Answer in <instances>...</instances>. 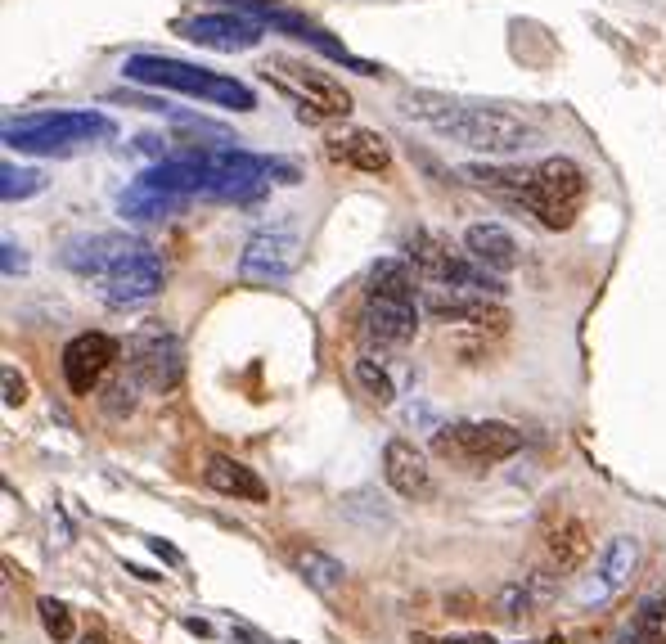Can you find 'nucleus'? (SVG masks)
I'll list each match as a JSON object with an SVG mask.
<instances>
[{
    "label": "nucleus",
    "instance_id": "nucleus-1",
    "mask_svg": "<svg viewBox=\"0 0 666 644\" xmlns=\"http://www.w3.org/2000/svg\"><path fill=\"white\" fill-rule=\"evenodd\" d=\"M396 104L410 122H423L441 140H455L477 154H518L536 140V127L522 113H509L500 104H464L437 91H405Z\"/></svg>",
    "mask_w": 666,
    "mask_h": 644
},
{
    "label": "nucleus",
    "instance_id": "nucleus-2",
    "mask_svg": "<svg viewBox=\"0 0 666 644\" xmlns=\"http://www.w3.org/2000/svg\"><path fill=\"white\" fill-rule=\"evenodd\" d=\"M419 289H414V275L401 257H383L374 262L365 284V307H360V338H365L369 352H392L405 347L419 329Z\"/></svg>",
    "mask_w": 666,
    "mask_h": 644
},
{
    "label": "nucleus",
    "instance_id": "nucleus-3",
    "mask_svg": "<svg viewBox=\"0 0 666 644\" xmlns=\"http://www.w3.org/2000/svg\"><path fill=\"white\" fill-rule=\"evenodd\" d=\"M122 77H126V82H135V86L176 91V95H189V100L221 104V109H234V113L257 109V91H252L248 82L225 77V73H212V68L185 64V59H171V55H131L122 64Z\"/></svg>",
    "mask_w": 666,
    "mask_h": 644
},
{
    "label": "nucleus",
    "instance_id": "nucleus-4",
    "mask_svg": "<svg viewBox=\"0 0 666 644\" xmlns=\"http://www.w3.org/2000/svg\"><path fill=\"white\" fill-rule=\"evenodd\" d=\"M117 136V122L95 109H63V113H27L5 122V145L18 154H72L81 145Z\"/></svg>",
    "mask_w": 666,
    "mask_h": 644
},
{
    "label": "nucleus",
    "instance_id": "nucleus-5",
    "mask_svg": "<svg viewBox=\"0 0 666 644\" xmlns=\"http://www.w3.org/2000/svg\"><path fill=\"white\" fill-rule=\"evenodd\" d=\"M261 77L275 82L288 100L297 104V118L302 122H324V118H347L351 113V95L342 82H333L329 73H320L315 64L297 55H270L261 64Z\"/></svg>",
    "mask_w": 666,
    "mask_h": 644
},
{
    "label": "nucleus",
    "instance_id": "nucleus-6",
    "mask_svg": "<svg viewBox=\"0 0 666 644\" xmlns=\"http://www.w3.org/2000/svg\"><path fill=\"white\" fill-rule=\"evenodd\" d=\"M585 194H590V181H585V167L576 158H545L540 167H531V185L522 208L540 221L545 230H567L585 208Z\"/></svg>",
    "mask_w": 666,
    "mask_h": 644
},
{
    "label": "nucleus",
    "instance_id": "nucleus-7",
    "mask_svg": "<svg viewBox=\"0 0 666 644\" xmlns=\"http://www.w3.org/2000/svg\"><path fill=\"white\" fill-rule=\"evenodd\" d=\"M432 451H437L441 460L459 464V469L477 473V469H491V464L518 455L522 433L513 424H500V419H464V424L437 428V433H432Z\"/></svg>",
    "mask_w": 666,
    "mask_h": 644
},
{
    "label": "nucleus",
    "instance_id": "nucleus-8",
    "mask_svg": "<svg viewBox=\"0 0 666 644\" xmlns=\"http://www.w3.org/2000/svg\"><path fill=\"white\" fill-rule=\"evenodd\" d=\"M410 262H414V271L423 275V284L464 289V293H491V298H500V293H504V275L477 266L468 253H455L446 239L428 235V230H419V235L410 239Z\"/></svg>",
    "mask_w": 666,
    "mask_h": 644
},
{
    "label": "nucleus",
    "instance_id": "nucleus-9",
    "mask_svg": "<svg viewBox=\"0 0 666 644\" xmlns=\"http://www.w3.org/2000/svg\"><path fill=\"white\" fill-rule=\"evenodd\" d=\"M126 374L149 392H171L185 379V347L162 320L140 325L126 338Z\"/></svg>",
    "mask_w": 666,
    "mask_h": 644
},
{
    "label": "nucleus",
    "instance_id": "nucleus-10",
    "mask_svg": "<svg viewBox=\"0 0 666 644\" xmlns=\"http://www.w3.org/2000/svg\"><path fill=\"white\" fill-rule=\"evenodd\" d=\"M162 280H167V271H162V257L153 253L149 244H135L131 253L122 257V262L113 266V271L99 280V298L108 302V307H144V302H153L162 293Z\"/></svg>",
    "mask_w": 666,
    "mask_h": 644
},
{
    "label": "nucleus",
    "instance_id": "nucleus-11",
    "mask_svg": "<svg viewBox=\"0 0 666 644\" xmlns=\"http://www.w3.org/2000/svg\"><path fill=\"white\" fill-rule=\"evenodd\" d=\"M419 302L428 316L446 320V325H464L473 334H504L509 329V311L491 302L486 293H464V289H441V284H423Z\"/></svg>",
    "mask_w": 666,
    "mask_h": 644
},
{
    "label": "nucleus",
    "instance_id": "nucleus-12",
    "mask_svg": "<svg viewBox=\"0 0 666 644\" xmlns=\"http://www.w3.org/2000/svg\"><path fill=\"white\" fill-rule=\"evenodd\" d=\"M302 262V244L284 230H261V235L248 239L239 257V280L243 284H284L288 275Z\"/></svg>",
    "mask_w": 666,
    "mask_h": 644
},
{
    "label": "nucleus",
    "instance_id": "nucleus-13",
    "mask_svg": "<svg viewBox=\"0 0 666 644\" xmlns=\"http://www.w3.org/2000/svg\"><path fill=\"white\" fill-rule=\"evenodd\" d=\"M117 352H122L117 338L99 334V329L72 338V343L63 347V383H68L72 397H90V392L104 383V374L113 370Z\"/></svg>",
    "mask_w": 666,
    "mask_h": 644
},
{
    "label": "nucleus",
    "instance_id": "nucleus-14",
    "mask_svg": "<svg viewBox=\"0 0 666 644\" xmlns=\"http://www.w3.org/2000/svg\"><path fill=\"white\" fill-rule=\"evenodd\" d=\"M140 244L135 235H122V230H95V235H72L68 244H63L59 262L68 266L72 275H81V280H104L108 271H113L117 262H122L131 248Z\"/></svg>",
    "mask_w": 666,
    "mask_h": 644
},
{
    "label": "nucleus",
    "instance_id": "nucleus-15",
    "mask_svg": "<svg viewBox=\"0 0 666 644\" xmlns=\"http://www.w3.org/2000/svg\"><path fill=\"white\" fill-rule=\"evenodd\" d=\"M324 158H329V163L351 167V172L383 176L387 167H392V145H387L378 131L342 122V127H329V131H324Z\"/></svg>",
    "mask_w": 666,
    "mask_h": 644
},
{
    "label": "nucleus",
    "instance_id": "nucleus-16",
    "mask_svg": "<svg viewBox=\"0 0 666 644\" xmlns=\"http://www.w3.org/2000/svg\"><path fill=\"white\" fill-rule=\"evenodd\" d=\"M185 41L203 50H216V55H234V50H252L261 37H266V23L252 19V14H198L189 19L185 28Z\"/></svg>",
    "mask_w": 666,
    "mask_h": 644
},
{
    "label": "nucleus",
    "instance_id": "nucleus-17",
    "mask_svg": "<svg viewBox=\"0 0 666 644\" xmlns=\"http://www.w3.org/2000/svg\"><path fill=\"white\" fill-rule=\"evenodd\" d=\"M639 568V541L635 536H612L608 550H603L599 568H594V577L581 586V604H603V599L621 595V590L630 586V577H635Z\"/></svg>",
    "mask_w": 666,
    "mask_h": 644
},
{
    "label": "nucleus",
    "instance_id": "nucleus-18",
    "mask_svg": "<svg viewBox=\"0 0 666 644\" xmlns=\"http://www.w3.org/2000/svg\"><path fill=\"white\" fill-rule=\"evenodd\" d=\"M383 478H387V487L405 500H419V496L432 491L428 455H423L414 442H405V437H392V442L383 446Z\"/></svg>",
    "mask_w": 666,
    "mask_h": 644
},
{
    "label": "nucleus",
    "instance_id": "nucleus-19",
    "mask_svg": "<svg viewBox=\"0 0 666 644\" xmlns=\"http://www.w3.org/2000/svg\"><path fill=\"white\" fill-rule=\"evenodd\" d=\"M464 253L473 257L477 266H486V271L509 275L513 266H518V239H513L504 226L482 221V226H468L464 230Z\"/></svg>",
    "mask_w": 666,
    "mask_h": 644
},
{
    "label": "nucleus",
    "instance_id": "nucleus-20",
    "mask_svg": "<svg viewBox=\"0 0 666 644\" xmlns=\"http://www.w3.org/2000/svg\"><path fill=\"white\" fill-rule=\"evenodd\" d=\"M203 482L212 491H221V496L252 500V505L270 500V487L257 478V469H248L243 460H230V455H212V460H207V469H203Z\"/></svg>",
    "mask_w": 666,
    "mask_h": 644
},
{
    "label": "nucleus",
    "instance_id": "nucleus-21",
    "mask_svg": "<svg viewBox=\"0 0 666 644\" xmlns=\"http://www.w3.org/2000/svg\"><path fill=\"white\" fill-rule=\"evenodd\" d=\"M185 194H171V190H158V185L149 181H131L122 190V199H117V212H122L126 221H162L171 217V212L185 208Z\"/></svg>",
    "mask_w": 666,
    "mask_h": 644
},
{
    "label": "nucleus",
    "instance_id": "nucleus-22",
    "mask_svg": "<svg viewBox=\"0 0 666 644\" xmlns=\"http://www.w3.org/2000/svg\"><path fill=\"white\" fill-rule=\"evenodd\" d=\"M459 176H464L473 190H486V194H495V199H504V203H518V208H522V199H527V185H531V172H518V167L468 163V167H459Z\"/></svg>",
    "mask_w": 666,
    "mask_h": 644
},
{
    "label": "nucleus",
    "instance_id": "nucleus-23",
    "mask_svg": "<svg viewBox=\"0 0 666 644\" xmlns=\"http://www.w3.org/2000/svg\"><path fill=\"white\" fill-rule=\"evenodd\" d=\"M590 559V536H585L581 518H563V523L549 532V563L558 572H576L581 563Z\"/></svg>",
    "mask_w": 666,
    "mask_h": 644
},
{
    "label": "nucleus",
    "instance_id": "nucleus-24",
    "mask_svg": "<svg viewBox=\"0 0 666 644\" xmlns=\"http://www.w3.org/2000/svg\"><path fill=\"white\" fill-rule=\"evenodd\" d=\"M293 568L302 572V577L311 581L315 590H338L342 577H347V568H342L333 554L315 550V545H311V550H297V554H293Z\"/></svg>",
    "mask_w": 666,
    "mask_h": 644
},
{
    "label": "nucleus",
    "instance_id": "nucleus-25",
    "mask_svg": "<svg viewBox=\"0 0 666 644\" xmlns=\"http://www.w3.org/2000/svg\"><path fill=\"white\" fill-rule=\"evenodd\" d=\"M356 383L365 388V397L374 401V406H392V401H396L392 374H387L383 365L374 361V356H360V361H356Z\"/></svg>",
    "mask_w": 666,
    "mask_h": 644
},
{
    "label": "nucleus",
    "instance_id": "nucleus-26",
    "mask_svg": "<svg viewBox=\"0 0 666 644\" xmlns=\"http://www.w3.org/2000/svg\"><path fill=\"white\" fill-rule=\"evenodd\" d=\"M41 190H45V176L41 172H32V167H14V163L0 167V194H5V203L32 199V194H41Z\"/></svg>",
    "mask_w": 666,
    "mask_h": 644
},
{
    "label": "nucleus",
    "instance_id": "nucleus-27",
    "mask_svg": "<svg viewBox=\"0 0 666 644\" xmlns=\"http://www.w3.org/2000/svg\"><path fill=\"white\" fill-rule=\"evenodd\" d=\"M36 613H41V626H45V635H50L54 644H68L72 640V631H77V626H72V608L63 604V599L45 595L41 604H36Z\"/></svg>",
    "mask_w": 666,
    "mask_h": 644
},
{
    "label": "nucleus",
    "instance_id": "nucleus-28",
    "mask_svg": "<svg viewBox=\"0 0 666 644\" xmlns=\"http://www.w3.org/2000/svg\"><path fill=\"white\" fill-rule=\"evenodd\" d=\"M0 379H5V406H23V401H27V383L18 379L14 365H5V370H0Z\"/></svg>",
    "mask_w": 666,
    "mask_h": 644
},
{
    "label": "nucleus",
    "instance_id": "nucleus-29",
    "mask_svg": "<svg viewBox=\"0 0 666 644\" xmlns=\"http://www.w3.org/2000/svg\"><path fill=\"white\" fill-rule=\"evenodd\" d=\"M0 253H5V275H14V271H23V266H27V257H23V248H14V244H5V248H0Z\"/></svg>",
    "mask_w": 666,
    "mask_h": 644
},
{
    "label": "nucleus",
    "instance_id": "nucleus-30",
    "mask_svg": "<svg viewBox=\"0 0 666 644\" xmlns=\"http://www.w3.org/2000/svg\"><path fill=\"white\" fill-rule=\"evenodd\" d=\"M77 644H108V635H104V631H86Z\"/></svg>",
    "mask_w": 666,
    "mask_h": 644
},
{
    "label": "nucleus",
    "instance_id": "nucleus-31",
    "mask_svg": "<svg viewBox=\"0 0 666 644\" xmlns=\"http://www.w3.org/2000/svg\"><path fill=\"white\" fill-rule=\"evenodd\" d=\"M545 644H567V640H563V635H549V640H545Z\"/></svg>",
    "mask_w": 666,
    "mask_h": 644
}]
</instances>
